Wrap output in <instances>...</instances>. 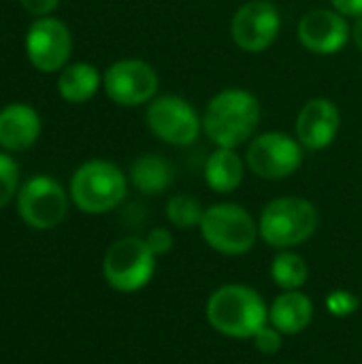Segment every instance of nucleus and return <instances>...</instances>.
Wrapping results in <instances>:
<instances>
[{"instance_id":"1","label":"nucleus","mask_w":362,"mask_h":364,"mask_svg":"<svg viewBox=\"0 0 362 364\" xmlns=\"http://www.w3.org/2000/svg\"><path fill=\"white\" fill-rule=\"evenodd\" d=\"M260 117V100L250 90L224 87L203 111V132L215 147L237 149L256 136Z\"/></svg>"},{"instance_id":"2","label":"nucleus","mask_w":362,"mask_h":364,"mask_svg":"<svg viewBox=\"0 0 362 364\" xmlns=\"http://www.w3.org/2000/svg\"><path fill=\"white\" fill-rule=\"evenodd\" d=\"M209 326L228 339H252L269 324V307L260 292L243 284H224L207 301Z\"/></svg>"},{"instance_id":"3","label":"nucleus","mask_w":362,"mask_h":364,"mask_svg":"<svg viewBox=\"0 0 362 364\" xmlns=\"http://www.w3.org/2000/svg\"><path fill=\"white\" fill-rule=\"evenodd\" d=\"M126 173L111 160L94 158L79 164L70 177V203L85 215H102L117 209L128 194Z\"/></svg>"},{"instance_id":"4","label":"nucleus","mask_w":362,"mask_h":364,"mask_svg":"<svg viewBox=\"0 0 362 364\" xmlns=\"http://www.w3.org/2000/svg\"><path fill=\"white\" fill-rule=\"evenodd\" d=\"M320 224L316 205L303 196H280L265 205L258 218L260 239L275 250H292L309 241Z\"/></svg>"},{"instance_id":"5","label":"nucleus","mask_w":362,"mask_h":364,"mask_svg":"<svg viewBox=\"0 0 362 364\" xmlns=\"http://www.w3.org/2000/svg\"><path fill=\"white\" fill-rule=\"evenodd\" d=\"M198 232L207 247L233 258L252 252L260 237L254 215L237 203H215L207 207Z\"/></svg>"},{"instance_id":"6","label":"nucleus","mask_w":362,"mask_h":364,"mask_svg":"<svg viewBox=\"0 0 362 364\" xmlns=\"http://www.w3.org/2000/svg\"><path fill=\"white\" fill-rule=\"evenodd\" d=\"M156 273V256L141 237H122L109 245L102 258L105 282L122 292L132 294L143 290Z\"/></svg>"},{"instance_id":"7","label":"nucleus","mask_w":362,"mask_h":364,"mask_svg":"<svg viewBox=\"0 0 362 364\" xmlns=\"http://www.w3.org/2000/svg\"><path fill=\"white\" fill-rule=\"evenodd\" d=\"M19 220L32 230H53L68 213L70 194L51 175L28 177L15 196Z\"/></svg>"},{"instance_id":"8","label":"nucleus","mask_w":362,"mask_h":364,"mask_svg":"<svg viewBox=\"0 0 362 364\" xmlns=\"http://www.w3.org/2000/svg\"><path fill=\"white\" fill-rule=\"evenodd\" d=\"M305 160V147L299 143L297 136L269 130L256 134L245 151L247 168L267 181H282L292 177Z\"/></svg>"},{"instance_id":"9","label":"nucleus","mask_w":362,"mask_h":364,"mask_svg":"<svg viewBox=\"0 0 362 364\" xmlns=\"http://www.w3.org/2000/svg\"><path fill=\"white\" fill-rule=\"evenodd\" d=\"M145 124L158 141L173 147H188L203 132V115L175 94L156 96L145 109Z\"/></svg>"},{"instance_id":"10","label":"nucleus","mask_w":362,"mask_h":364,"mask_svg":"<svg viewBox=\"0 0 362 364\" xmlns=\"http://www.w3.org/2000/svg\"><path fill=\"white\" fill-rule=\"evenodd\" d=\"M160 87L158 70L139 58H124L107 66L102 73V90L107 98L119 107L149 105Z\"/></svg>"},{"instance_id":"11","label":"nucleus","mask_w":362,"mask_h":364,"mask_svg":"<svg viewBox=\"0 0 362 364\" xmlns=\"http://www.w3.org/2000/svg\"><path fill=\"white\" fill-rule=\"evenodd\" d=\"M26 58L38 73L58 75L70 60L73 34L70 28L58 17H34L23 38Z\"/></svg>"},{"instance_id":"12","label":"nucleus","mask_w":362,"mask_h":364,"mask_svg":"<svg viewBox=\"0 0 362 364\" xmlns=\"http://www.w3.org/2000/svg\"><path fill=\"white\" fill-rule=\"evenodd\" d=\"M282 32V13L269 0L243 2L230 19V36L245 53L267 51Z\"/></svg>"},{"instance_id":"13","label":"nucleus","mask_w":362,"mask_h":364,"mask_svg":"<svg viewBox=\"0 0 362 364\" xmlns=\"http://www.w3.org/2000/svg\"><path fill=\"white\" fill-rule=\"evenodd\" d=\"M297 36L309 53L335 55L350 43L352 28L335 9H312L299 19Z\"/></svg>"},{"instance_id":"14","label":"nucleus","mask_w":362,"mask_h":364,"mask_svg":"<svg viewBox=\"0 0 362 364\" xmlns=\"http://www.w3.org/2000/svg\"><path fill=\"white\" fill-rule=\"evenodd\" d=\"M341 130V109L335 100L318 96L307 100L294 122V136L309 151H322L335 143Z\"/></svg>"},{"instance_id":"15","label":"nucleus","mask_w":362,"mask_h":364,"mask_svg":"<svg viewBox=\"0 0 362 364\" xmlns=\"http://www.w3.org/2000/svg\"><path fill=\"white\" fill-rule=\"evenodd\" d=\"M43 132L38 111L28 102H9L0 109V149L9 154L28 151Z\"/></svg>"},{"instance_id":"16","label":"nucleus","mask_w":362,"mask_h":364,"mask_svg":"<svg viewBox=\"0 0 362 364\" xmlns=\"http://www.w3.org/2000/svg\"><path fill=\"white\" fill-rule=\"evenodd\" d=\"M314 320V303L301 290H284L269 307V324L284 337L301 335Z\"/></svg>"},{"instance_id":"17","label":"nucleus","mask_w":362,"mask_h":364,"mask_svg":"<svg viewBox=\"0 0 362 364\" xmlns=\"http://www.w3.org/2000/svg\"><path fill=\"white\" fill-rule=\"evenodd\" d=\"M102 87V73L90 62H68L55 81L60 98L68 105L90 102Z\"/></svg>"},{"instance_id":"18","label":"nucleus","mask_w":362,"mask_h":364,"mask_svg":"<svg viewBox=\"0 0 362 364\" xmlns=\"http://www.w3.org/2000/svg\"><path fill=\"white\" fill-rule=\"evenodd\" d=\"M245 168V158H241L237 149L215 147L205 162V181L213 192L230 194L243 183Z\"/></svg>"},{"instance_id":"19","label":"nucleus","mask_w":362,"mask_h":364,"mask_svg":"<svg viewBox=\"0 0 362 364\" xmlns=\"http://www.w3.org/2000/svg\"><path fill=\"white\" fill-rule=\"evenodd\" d=\"M173 164L160 154H143L132 160L128 181L143 194H162L173 183Z\"/></svg>"},{"instance_id":"20","label":"nucleus","mask_w":362,"mask_h":364,"mask_svg":"<svg viewBox=\"0 0 362 364\" xmlns=\"http://www.w3.org/2000/svg\"><path fill=\"white\" fill-rule=\"evenodd\" d=\"M271 279L282 290H301L309 279V264L294 250H277L271 260Z\"/></svg>"},{"instance_id":"21","label":"nucleus","mask_w":362,"mask_h":364,"mask_svg":"<svg viewBox=\"0 0 362 364\" xmlns=\"http://www.w3.org/2000/svg\"><path fill=\"white\" fill-rule=\"evenodd\" d=\"M203 213H205V207L201 205L198 198L190 194H175L166 200V207H164V215L169 224L179 230L198 228Z\"/></svg>"},{"instance_id":"22","label":"nucleus","mask_w":362,"mask_h":364,"mask_svg":"<svg viewBox=\"0 0 362 364\" xmlns=\"http://www.w3.org/2000/svg\"><path fill=\"white\" fill-rule=\"evenodd\" d=\"M19 186V164L9 151L0 149V209L17 196Z\"/></svg>"},{"instance_id":"23","label":"nucleus","mask_w":362,"mask_h":364,"mask_svg":"<svg viewBox=\"0 0 362 364\" xmlns=\"http://www.w3.org/2000/svg\"><path fill=\"white\" fill-rule=\"evenodd\" d=\"M361 299L350 290H333L326 296V309L333 318H350L358 311Z\"/></svg>"},{"instance_id":"24","label":"nucleus","mask_w":362,"mask_h":364,"mask_svg":"<svg viewBox=\"0 0 362 364\" xmlns=\"http://www.w3.org/2000/svg\"><path fill=\"white\" fill-rule=\"evenodd\" d=\"M250 341L254 343V348H256L260 354H265V356H275V354L282 350V346H284V335H282L277 328H273L271 324H267V326H262Z\"/></svg>"},{"instance_id":"25","label":"nucleus","mask_w":362,"mask_h":364,"mask_svg":"<svg viewBox=\"0 0 362 364\" xmlns=\"http://www.w3.org/2000/svg\"><path fill=\"white\" fill-rule=\"evenodd\" d=\"M145 241H147V245H149V250L154 252L156 258H158V256H166V254L173 250V243H175L173 232H171L169 228H164V226L151 228V230L147 232Z\"/></svg>"},{"instance_id":"26","label":"nucleus","mask_w":362,"mask_h":364,"mask_svg":"<svg viewBox=\"0 0 362 364\" xmlns=\"http://www.w3.org/2000/svg\"><path fill=\"white\" fill-rule=\"evenodd\" d=\"M19 4L32 17H47L60 6V0H19Z\"/></svg>"},{"instance_id":"27","label":"nucleus","mask_w":362,"mask_h":364,"mask_svg":"<svg viewBox=\"0 0 362 364\" xmlns=\"http://www.w3.org/2000/svg\"><path fill=\"white\" fill-rule=\"evenodd\" d=\"M331 4L344 17H362V0H331Z\"/></svg>"},{"instance_id":"28","label":"nucleus","mask_w":362,"mask_h":364,"mask_svg":"<svg viewBox=\"0 0 362 364\" xmlns=\"http://www.w3.org/2000/svg\"><path fill=\"white\" fill-rule=\"evenodd\" d=\"M352 41H354V45L361 49L362 53V17H356L354 26H352Z\"/></svg>"}]
</instances>
